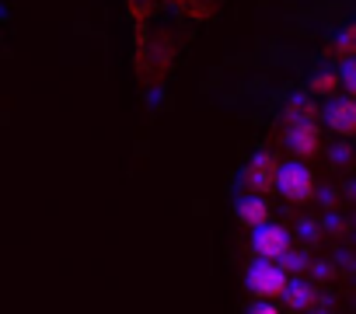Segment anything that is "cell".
I'll return each mask as SVG.
<instances>
[{
    "label": "cell",
    "mask_w": 356,
    "mask_h": 314,
    "mask_svg": "<svg viewBox=\"0 0 356 314\" xmlns=\"http://www.w3.org/2000/svg\"><path fill=\"white\" fill-rule=\"evenodd\" d=\"M276 192L293 203V206H304L314 199V175L304 161H283L280 165V179H276Z\"/></svg>",
    "instance_id": "2"
},
{
    "label": "cell",
    "mask_w": 356,
    "mask_h": 314,
    "mask_svg": "<svg viewBox=\"0 0 356 314\" xmlns=\"http://www.w3.org/2000/svg\"><path fill=\"white\" fill-rule=\"evenodd\" d=\"M290 307H297V311H304V307H311L314 304V293H311V286L307 283H290V290H286V297H283Z\"/></svg>",
    "instance_id": "9"
},
{
    "label": "cell",
    "mask_w": 356,
    "mask_h": 314,
    "mask_svg": "<svg viewBox=\"0 0 356 314\" xmlns=\"http://www.w3.org/2000/svg\"><path fill=\"white\" fill-rule=\"evenodd\" d=\"M325 122L339 136H356V98H332V105L325 108Z\"/></svg>",
    "instance_id": "6"
},
{
    "label": "cell",
    "mask_w": 356,
    "mask_h": 314,
    "mask_svg": "<svg viewBox=\"0 0 356 314\" xmlns=\"http://www.w3.org/2000/svg\"><path fill=\"white\" fill-rule=\"evenodd\" d=\"M342 88V74H335V70H325V74H314L311 77V84H307V91L311 94H321V98H335V91Z\"/></svg>",
    "instance_id": "8"
},
{
    "label": "cell",
    "mask_w": 356,
    "mask_h": 314,
    "mask_svg": "<svg viewBox=\"0 0 356 314\" xmlns=\"http://www.w3.org/2000/svg\"><path fill=\"white\" fill-rule=\"evenodd\" d=\"M290 272L283 269V262L276 258H255L245 272V286L252 290V297L259 300H283L290 290Z\"/></svg>",
    "instance_id": "1"
},
{
    "label": "cell",
    "mask_w": 356,
    "mask_h": 314,
    "mask_svg": "<svg viewBox=\"0 0 356 314\" xmlns=\"http://www.w3.org/2000/svg\"><path fill=\"white\" fill-rule=\"evenodd\" d=\"M252 248H255L259 258H276V262H280L283 255L293 251V245H290V231L280 227V224H262L259 231H252Z\"/></svg>",
    "instance_id": "4"
},
{
    "label": "cell",
    "mask_w": 356,
    "mask_h": 314,
    "mask_svg": "<svg viewBox=\"0 0 356 314\" xmlns=\"http://www.w3.org/2000/svg\"><path fill=\"white\" fill-rule=\"evenodd\" d=\"M286 147L293 150L297 161H311V157L321 154V129H318L311 119H297V122L286 129Z\"/></svg>",
    "instance_id": "5"
},
{
    "label": "cell",
    "mask_w": 356,
    "mask_h": 314,
    "mask_svg": "<svg viewBox=\"0 0 356 314\" xmlns=\"http://www.w3.org/2000/svg\"><path fill=\"white\" fill-rule=\"evenodd\" d=\"M339 74H342V91H346L349 98H356V56H349Z\"/></svg>",
    "instance_id": "10"
},
{
    "label": "cell",
    "mask_w": 356,
    "mask_h": 314,
    "mask_svg": "<svg viewBox=\"0 0 356 314\" xmlns=\"http://www.w3.org/2000/svg\"><path fill=\"white\" fill-rule=\"evenodd\" d=\"M238 220H241L248 231H259L262 224H269V203H266L262 196L245 192V196L238 199Z\"/></svg>",
    "instance_id": "7"
},
{
    "label": "cell",
    "mask_w": 356,
    "mask_h": 314,
    "mask_svg": "<svg viewBox=\"0 0 356 314\" xmlns=\"http://www.w3.org/2000/svg\"><path fill=\"white\" fill-rule=\"evenodd\" d=\"M276 179H280V157L269 154V150L255 154L252 161H248V168H245V175H241L245 192H252V196L273 192V189H276Z\"/></svg>",
    "instance_id": "3"
},
{
    "label": "cell",
    "mask_w": 356,
    "mask_h": 314,
    "mask_svg": "<svg viewBox=\"0 0 356 314\" xmlns=\"http://www.w3.org/2000/svg\"><path fill=\"white\" fill-rule=\"evenodd\" d=\"M248 314H283V307H280L276 300H259V304H255Z\"/></svg>",
    "instance_id": "11"
}]
</instances>
